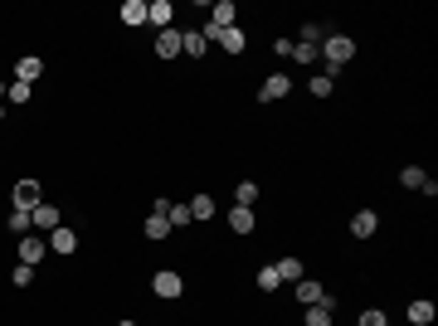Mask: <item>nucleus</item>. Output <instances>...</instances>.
Returning <instances> with one entry per match:
<instances>
[{
	"instance_id": "1",
	"label": "nucleus",
	"mask_w": 438,
	"mask_h": 326,
	"mask_svg": "<svg viewBox=\"0 0 438 326\" xmlns=\"http://www.w3.org/2000/svg\"><path fill=\"white\" fill-rule=\"evenodd\" d=\"M317 58H327V78H336V73L356 58V39H351V34H327L322 49H317Z\"/></svg>"
},
{
	"instance_id": "2",
	"label": "nucleus",
	"mask_w": 438,
	"mask_h": 326,
	"mask_svg": "<svg viewBox=\"0 0 438 326\" xmlns=\"http://www.w3.org/2000/svg\"><path fill=\"white\" fill-rule=\"evenodd\" d=\"M151 292H156L161 302H175L180 292H185V282H180V272H175V268H161L156 277H151Z\"/></svg>"
},
{
	"instance_id": "3",
	"label": "nucleus",
	"mask_w": 438,
	"mask_h": 326,
	"mask_svg": "<svg viewBox=\"0 0 438 326\" xmlns=\"http://www.w3.org/2000/svg\"><path fill=\"white\" fill-rule=\"evenodd\" d=\"M20 263H25V268H39V258H44V253H49V244H44V234H25V239H20Z\"/></svg>"
},
{
	"instance_id": "4",
	"label": "nucleus",
	"mask_w": 438,
	"mask_h": 326,
	"mask_svg": "<svg viewBox=\"0 0 438 326\" xmlns=\"http://www.w3.org/2000/svg\"><path fill=\"white\" fill-rule=\"evenodd\" d=\"M287 93H292V78H287V73H268L263 88H258V103H277V98H287Z\"/></svg>"
},
{
	"instance_id": "5",
	"label": "nucleus",
	"mask_w": 438,
	"mask_h": 326,
	"mask_svg": "<svg viewBox=\"0 0 438 326\" xmlns=\"http://www.w3.org/2000/svg\"><path fill=\"white\" fill-rule=\"evenodd\" d=\"M15 210H34V205H39V200H44V195H39V180H34V175H25V180H15Z\"/></svg>"
},
{
	"instance_id": "6",
	"label": "nucleus",
	"mask_w": 438,
	"mask_h": 326,
	"mask_svg": "<svg viewBox=\"0 0 438 326\" xmlns=\"http://www.w3.org/2000/svg\"><path fill=\"white\" fill-rule=\"evenodd\" d=\"M375 229H380V215H375V210H356V215H351V239H375Z\"/></svg>"
},
{
	"instance_id": "7",
	"label": "nucleus",
	"mask_w": 438,
	"mask_h": 326,
	"mask_svg": "<svg viewBox=\"0 0 438 326\" xmlns=\"http://www.w3.org/2000/svg\"><path fill=\"white\" fill-rule=\"evenodd\" d=\"M29 219H34V229H39V234H54L58 224H63V219H58V210H54V205H44V200L29 210Z\"/></svg>"
},
{
	"instance_id": "8",
	"label": "nucleus",
	"mask_w": 438,
	"mask_h": 326,
	"mask_svg": "<svg viewBox=\"0 0 438 326\" xmlns=\"http://www.w3.org/2000/svg\"><path fill=\"white\" fill-rule=\"evenodd\" d=\"M331 317H336V297H331V292L307 307V326H331Z\"/></svg>"
},
{
	"instance_id": "9",
	"label": "nucleus",
	"mask_w": 438,
	"mask_h": 326,
	"mask_svg": "<svg viewBox=\"0 0 438 326\" xmlns=\"http://www.w3.org/2000/svg\"><path fill=\"white\" fill-rule=\"evenodd\" d=\"M146 20L156 29H170V20H175V5L170 0H146Z\"/></svg>"
},
{
	"instance_id": "10",
	"label": "nucleus",
	"mask_w": 438,
	"mask_h": 326,
	"mask_svg": "<svg viewBox=\"0 0 438 326\" xmlns=\"http://www.w3.org/2000/svg\"><path fill=\"white\" fill-rule=\"evenodd\" d=\"M49 248H54V253H78V229L58 224L54 234H49Z\"/></svg>"
},
{
	"instance_id": "11",
	"label": "nucleus",
	"mask_w": 438,
	"mask_h": 326,
	"mask_svg": "<svg viewBox=\"0 0 438 326\" xmlns=\"http://www.w3.org/2000/svg\"><path fill=\"white\" fill-rule=\"evenodd\" d=\"M292 292H297L302 307H312V302H322V297H327V287H322L317 277H302V282H292Z\"/></svg>"
},
{
	"instance_id": "12",
	"label": "nucleus",
	"mask_w": 438,
	"mask_h": 326,
	"mask_svg": "<svg viewBox=\"0 0 438 326\" xmlns=\"http://www.w3.org/2000/svg\"><path fill=\"white\" fill-rule=\"evenodd\" d=\"M175 54H180V29L170 25L156 34V58H175Z\"/></svg>"
},
{
	"instance_id": "13",
	"label": "nucleus",
	"mask_w": 438,
	"mask_h": 326,
	"mask_svg": "<svg viewBox=\"0 0 438 326\" xmlns=\"http://www.w3.org/2000/svg\"><path fill=\"white\" fill-rule=\"evenodd\" d=\"M215 44L224 49V54H244V44H248V39H244V29L234 25V29H219V34H215Z\"/></svg>"
},
{
	"instance_id": "14",
	"label": "nucleus",
	"mask_w": 438,
	"mask_h": 326,
	"mask_svg": "<svg viewBox=\"0 0 438 326\" xmlns=\"http://www.w3.org/2000/svg\"><path fill=\"white\" fill-rule=\"evenodd\" d=\"M273 272H277V282H302V277H307V272H302V258H292V253H287V258H277Z\"/></svg>"
},
{
	"instance_id": "15",
	"label": "nucleus",
	"mask_w": 438,
	"mask_h": 326,
	"mask_svg": "<svg viewBox=\"0 0 438 326\" xmlns=\"http://www.w3.org/2000/svg\"><path fill=\"white\" fill-rule=\"evenodd\" d=\"M117 20H122V25H146V0H122V10H117Z\"/></svg>"
},
{
	"instance_id": "16",
	"label": "nucleus",
	"mask_w": 438,
	"mask_h": 326,
	"mask_svg": "<svg viewBox=\"0 0 438 326\" xmlns=\"http://www.w3.org/2000/svg\"><path fill=\"white\" fill-rule=\"evenodd\" d=\"M234 15H239V10H234V0L210 5V25H215V29H234Z\"/></svg>"
},
{
	"instance_id": "17",
	"label": "nucleus",
	"mask_w": 438,
	"mask_h": 326,
	"mask_svg": "<svg viewBox=\"0 0 438 326\" xmlns=\"http://www.w3.org/2000/svg\"><path fill=\"white\" fill-rule=\"evenodd\" d=\"M39 73H44V58H39V54H25L20 63H15V78H20V83H34Z\"/></svg>"
},
{
	"instance_id": "18",
	"label": "nucleus",
	"mask_w": 438,
	"mask_h": 326,
	"mask_svg": "<svg viewBox=\"0 0 438 326\" xmlns=\"http://www.w3.org/2000/svg\"><path fill=\"white\" fill-rule=\"evenodd\" d=\"M29 98H34V83H5V103H10V108H25Z\"/></svg>"
},
{
	"instance_id": "19",
	"label": "nucleus",
	"mask_w": 438,
	"mask_h": 326,
	"mask_svg": "<svg viewBox=\"0 0 438 326\" xmlns=\"http://www.w3.org/2000/svg\"><path fill=\"white\" fill-rule=\"evenodd\" d=\"M141 229H146V239H151V244L170 239V219H165V215H146V224H141Z\"/></svg>"
},
{
	"instance_id": "20",
	"label": "nucleus",
	"mask_w": 438,
	"mask_h": 326,
	"mask_svg": "<svg viewBox=\"0 0 438 326\" xmlns=\"http://www.w3.org/2000/svg\"><path fill=\"white\" fill-rule=\"evenodd\" d=\"M253 224H258L253 210H244V205H234V210H229V229H234V234H253Z\"/></svg>"
},
{
	"instance_id": "21",
	"label": "nucleus",
	"mask_w": 438,
	"mask_h": 326,
	"mask_svg": "<svg viewBox=\"0 0 438 326\" xmlns=\"http://www.w3.org/2000/svg\"><path fill=\"white\" fill-rule=\"evenodd\" d=\"M205 49H210V44H205V34H200V29H185V34H180V54L200 58V54H205Z\"/></svg>"
},
{
	"instance_id": "22",
	"label": "nucleus",
	"mask_w": 438,
	"mask_h": 326,
	"mask_svg": "<svg viewBox=\"0 0 438 326\" xmlns=\"http://www.w3.org/2000/svg\"><path fill=\"white\" fill-rule=\"evenodd\" d=\"M434 317H438V307H434V302H424V297L409 302V322H414V326H429Z\"/></svg>"
},
{
	"instance_id": "23",
	"label": "nucleus",
	"mask_w": 438,
	"mask_h": 326,
	"mask_svg": "<svg viewBox=\"0 0 438 326\" xmlns=\"http://www.w3.org/2000/svg\"><path fill=\"white\" fill-rule=\"evenodd\" d=\"M5 229H10V234H20V239H25L29 229H34V219H29V210H10V219H5Z\"/></svg>"
},
{
	"instance_id": "24",
	"label": "nucleus",
	"mask_w": 438,
	"mask_h": 326,
	"mask_svg": "<svg viewBox=\"0 0 438 326\" xmlns=\"http://www.w3.org/2000/svg\"><path fill=\"white\" fill-rule=\"evenodd\" d=\"M424 180H429L424 165H404V170H399V185H409V190H424Z\"/></svg>"
},
{
	"instance_id": "25",
	"label": "nucleus",
	"mask_w": 438,
	"mask_h": 326,
	"mask_svg": "<svg viewBox=\"0 0 438 326\" xmlns=\"http://www.w3.org/2000/svg\"><path fill=\"white\" fill-rule=\"evenodd\" d=\"M307 93H312V98H331V93H336V78H327V73H317V78L307 83Z\"/></svg>"
},
{
	"instance_id": "26",
	"label": "nucleus",
	"mask_w": 438,
	"mask_h": 326,
	"mask_svg": "<svg viewBox=\"0 0 438 326\" xmlns=\"http://www.w3.org/2000/svg\"><path fill=\"white\" fill-rule=\"evenodd\" d=\"M215 215V200H210V195H195L190 200V219H210Z\"/></svg>"
},
{
	"instance_id": "27",
	"label": "nucleus",
	"mask_w": 438,
	"mask_h": 326,
	"mask_svg": "<svg viewBox=\"0 0 438 326\" xmlns=\"http://www.w3.org/2000/svg\"><path fill=\"white\" fill-rule=\"evenodd\" d=\"M165 219H170V229H185V224H190V205H170Z\"/></svg>"
},
{
	"instance_id": "28",
	"label": "nucleus",
	"mask_w": 438,
	"mask_h": 326,
	"mask_svg": "<svg viewBox=\"0 0 438 326\" xmlns=\"http://www.w3.org/2000/svg\"><path fill=\"white\" fill-rule=\"evenodd\" d=\"M234 200H239V205H253V200H258V185H253V180H239V190H234Z\"/></svg>"
},
{
	"instance_id": "29",
	"label": "nucleus",
	"mask_w": 438,
	"mask_h": 326,
	"mask_svg": "<svg viewBox=\"0 0 438 326\" xmlns=\"http://www.w3.org/2000/svg\"><path fill=\"white\" fill-rule=\"evenodd\" d=\"M292 63H317V49H312V44H297V39H292Z\"/></svg>"
},
{
	"instance_id": "30",
	"label": "nucleus",
	"mask_w": 438,
	"mask_h": 326,
	"mask_svg": "<svg viewBox=\"0 0 438 326\" xmlns=\"http://www.w3.org/2000/svg\"><path fill=\"white\" fill-rule=\"evenodd\" d=\"M356 326H389V322H384V312H380V307H365Z\"/></svg>"
},
{
	"instance_id": "31",
	"label": "nucleus",
	"mask_w": 438,
	"mask_h": 326,
	"mask_svg": "<svg viewBox=\"0 0 438 326\" xmlns=\"http://www.w3.org/2000/svg\"><path fill=\"white\" fill-rule=\"evenodd\" d=\"M258 287H263V292H273V287H282V282H277V272H273V263H268V268H258Z\"/></svg>"
},
{
	"instance_id": "32",
	"label": "nucleus",
	"mask_w": 438,
	"mask_h": 326,
	"mask_svg": "<svg viewBox=\"0 0 438 326\" xmlns=\"http://www.w3.org/2000/svg\"><path fill=\"white\" fill-rule=\"evenodd\" d=\"M10 282H15V287H29V282H34V268H25V263H15V272H10Z\"/></svg>"
},
{
	"instance_id": "33",
	"label": "nucleus",
	"mask_w": 438,
	"mask_h": 326,
	"mask_svg": "<svg viewBox=\"0 0 438 326\" xmlns=\"http://www.w3.org/2000/svg\"><path fill=\"white\" fill-rule=\"evenodd\" d=\"M273 54L277 58H292V39H273Z\"/></svg>"
},
{
	"instance_id": "34",
	"label": "nucleus",
	"mask_w": 438,
	"mask_h": 326,
	"mask_svg": "<svg viewBox=\"0 0 438 326\" xmlns=\"http://www.w3.org/2000/svg\"><path fill=\"white\" fill-rule=\"evenodd\" d=\"M117 326H137V322H117Z\"/></svg>"
},
{
	"instance_id": "35",
	"label": "nucleus",
	"mask_w": 438,
	"mask_h": 326,
	"mask_svg": "<svg viewBox=\"0 0 438 326\" xmlns=\"http://www.w3.org/2000/svg\"><path fill=\"white\" fill-rule=\"evenodd\" d=\"M0 98H5V83H0Z\"/></svg>"
}]
</instances>
